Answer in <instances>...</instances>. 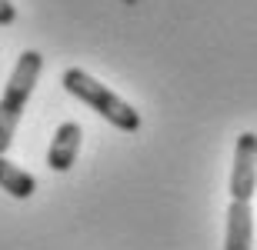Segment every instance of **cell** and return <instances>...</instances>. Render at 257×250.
I'll return each instance as SVG.
<instances>
[{"label": "cell", "mask_w": 257, "mask_h": 250, "mask_svg": "<svg viewBox=\"0 0 257 250\" xmlns=\"http://www.w3.org/2000/svg\"><path fill=\"white\" fill-rule=\"evenodd\" d=\"M0 187H4L10 197L27 200V197H34V190H37V180H34L27 170H20L17 164H10L7 157H0Z\"/></svg>", "instance_id": "8992f818"}, {"label": "cell", "mask_w": 257, "mask_h": 250, "mask_svg": "<svg viewBox=\"0 0 257 250\" xmlns=\"http://www.w3.org/2000/svg\"><path fill=\"white\" fill-rule=\"evenodd\" d=\"M257 190V134L244 130L234 144V170H230V200L250 203Z\"/></svg>", "instance_id": "3957f363"}, {"label": "cell", "mask_w": 257, "mask_h": 250, "mask_svg": "<svg viewBox=\"0 0 257 250\" xmlns=\"http://www.w3.org/2000/svg\"><path fill=\"white\" fill-rule=\"evenodd\" d=\"M64 87L67 94H74L77 100H84L94 114H100L110 127L117 130H124V134H134V130H141V114L127 104L124 97H117L110 87H104L100 80H94L87 70H64Z\"/></svg>", "instance_id": "7a4b0ae2"}, {"label": "cell", "mask_w": 257, "mask_h": 250, "mask_svg": "<svg viewBox=\"0 0 257 250\" xmlns=\"http://www.w3.org/2000/svg\"><path fill=\"white\" fill-rule=\"evenodd\" d=\"M40 70H44V57L37 50H24L14 64V74H10L7 87H4V97H0V157L10 150L14 144V134H17V124L24 110H27V100L34 94V84H37Z\"/></svg>", "instance_id": "6da1fadb"}, {"label": "cell", "mask_w": 257, "mask_h": 250, "mask_svg": "<svg viewBox=\"0 0 257 250\" xmlns=\"http://www.w3.org/2000/svg\"><path fill=\"white\" fill-rule=\"evenodd\" d=\"M250 240H254V210H250V203L230 200L224 250H250Z\"/></svg>", "instance_id": "5b68a950"}, {"label": "cell", "mask_w": 257, "mask_h": 250, "mask_svg": "<svg viewBox=\"0 0 257 250\" xmlns=\"http://www.w3.org/2000/svg\"><path fill=\"white\" fill-rule=\"evenodd\" d=\"M80 137H84V130H80V124L77 120H64V124L54 130V140H50V150H47V167L50 170H70L77 160V154H80Z\"/></svg>", "instance_id": "277c9868"}, {"label": "cell", "mask_w": 257, "mask_h": 250, "mask_svg": "<svg viewBox=\"0 0 257 250\" xmlns=\"http://www.w3.org/2000/svg\"><path fill=\"white\" fill-rule=\"evenodd\" d=\"M14 20H17V7L10 0H0V27H10Z\"/></svg>", "instance_id": "52a82bcc"}]
</instances>
